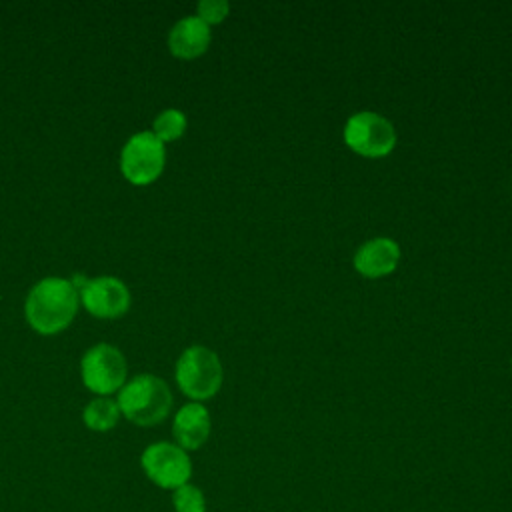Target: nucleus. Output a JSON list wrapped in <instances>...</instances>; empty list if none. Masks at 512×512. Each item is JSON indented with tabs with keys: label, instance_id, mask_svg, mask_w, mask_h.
Listing matches in <instances>:
<instances>
[{
	"label": "nucleus",
	"instance_id": "nucleus-12",
	"mask_svg": "<svg viewBox=\"0 0 512 512\" xmlns=\"http://www.w3.org/2000/svg\"><path fill=\"white\" fill-rule=\"evenodd\" d=\"M120 408H118V402L112 400L110 396H96L92 398L84 412H82V420L84 424L94 430V432H108L112 430L118 420H120Z\"/></svg>",
	"mask_w": 512,
	"mask_h": 512
},
{
	"label": "nucleus",
	"instance_id": "nucleus-7",
	"mask_svg": "<svg viewBox=\"0 0 512 512\" xmlns=\"http://www.w3.org/2000/svg\"><path fill=\"white\" fill-rule=\"evenodd\" d=\"M140 466L146 478L164 490H176L190 482L192 460L184 448L174 442H154L140 454Z\"/></svg>",
	"mask_w": 512,
	"mask_h": 512
},
{
	"label": "nucleus",
	"instance_id": "nucleus-15",
	"mask_svg": "<svg viewBox=\"0 0 512 512\" xmlns=\"http://www.w3.org/2000/svg\"><path fill=\"white\" fill-rule=\"evenodd\" d=\"M230 12V4L226 0H200L196 6V16L210 24H220Z\"/></svg>",
	"mask_w": 512,
	"mask_h": 512
},
{
	"label": "nucleus",
	"instance_id": "nucleus-9",
	"mask_svg": "<svg viewBox=\"0 0 512 512\" xmlns=\"http://www.w3.org/2000/svg\"><path fill=\"white\" fill-rule=\"evenodd\" d=\"M400 262V246L396 240L378 236L366 240L354 254V268L364 278H384L396 270Z\"/></svg>",
	"mask_w": 512,
	"mask_h": 512
},
{
	"label": "nucleus",
	"instance_id": "nucleus-8",
	"mask_svg": "<svg viewBox=\"0 0 512 512\" xmlns=\"http://www.w3.org/2000/svg\"><path fill=\"white\" fill-rule=\"evenodd\" d=\"M78 294L82 306L96 318H118L130 308V290L114 276L86 278Z\"/></svg>",
	"mask_w": 512,
	"mask_h": 512
},
{
	"label": "nucleus",
	"instance_id": "nucleus-5",
	"mask_svg": "<svg viewBox=\"0 0 512 512\" xmlns=\"http://www.w3.org/2000/svg\"><path fill=\"white\" fill-rule=\"evenodd\" d=\"M166 164L164 142L152 130L132 134L120 152V170L124 178L136 186L154 182Z\"/></svg>",
	"mask_w": 512,
	"mask_h": 512
},
{
	"label": "nucleus",
	"instance_id": "nucleus-14",
	"mask_svg": "<svg viewBox=\"0 0 512 512\" xmlns=\"http://www.w3.org/2000/svg\"><path fill=\"white\" fill-rule=\"evenodd\" d=\"M172 508L174 512H206L208 504L202 488L188 482L172 490Z\"/></svg>",
	"mask_w": 512,
	"mask_h": 512
},
{
	"label": "nucleus",
	"instance_id": "nucleus-1",
	"mask_svg": "<svg viewBox=\"0 0 512 512\" xmlns=\"http://www.w3.org/2000/svg\"><path fill=\"white\" fill-rule=\"evenodd\" d=\"M80 294L68 278L48 276L36 282L24 302L28 324L46 336H52L74 320L78 312Z\"/></svg>",
	"mask_w": 512,
	"mask_h": 512
},
{
	"label": "nucleus",
	"instance_id": "nucleus-6",
	"mask_svg": "<svg viewBox=\"0 0 512 512\" xmlns=\"http://www.w3.org/2000/svg\"><path fill=\"white\" fill-rule=\"evenodd\" d=\"M80 374L90 392L108 396L126 384L128 364L116 346L100 342L84 352L80 360Z\"/></svg>",
	"mask_w": 512,
	"mask_h": 512
},
{
	"label": "nucleus",
	"instance_id": "nucleus-3",
	"mask_svg": "<svg viewBox=\"0 0 512 512\" xmlns=\"http://www.w3.org/2000/svg\"><path fill=\"white\" fill-rule=\"evenodd\" d=\"M174 378L184 396H188L192 402H202L216 396L220 390L224 368L214 350L196 344L180 354Z\"/></svg>",
	"mask_w": 512,
	"mask_h": 512
},
{
	"label": "nucleus",
	"instance_id": "nucleus-16",
	"mask_svg": "<svg viewBox=\"0 0 512 512\" xmlns=\"http://www.w3.org/2000/svg\"><path fill=\"white\" fill-rule=\"evenodd\" d=\"M510 366H512V362H510Z\"/></svg>",
	"mask_w": 512,
	"mask_h": 512
},
{
	"label": "nucleus",
	"instance_id": "nucleus-4",
	"mask_svg": "<svg viewBox=\"0 0 512 512\" xmlns=\"http://www.w3.org/2000/svg\"><path fill=\"white\" fill-rule=\"evenodd\" d=\"M344 142L358 156L384 158L396 146V128L386 116L362 110L346 120Z\"/></svg>",
	"mask_w": 512,
	"mask_h": 512
},
{
	"label": "nucleus",
	"instance_id": "nucleus-11",
	"mask_svg": "<svg viewBox=\"0 0 512 512\" xmlns=\"http://www.w3.org/2000/svg\"><path fill=\"white\" fill-rule=\"evenodd\" d=\"M210 26L198 16L180 18L168 34V48L176 58L192 60L202 56L210 46Z\"/></svg>",
	"mask_w": 512,
	"mask_h": 512
},
{
	"label": "nucleus",
	"instance_id": "nucleus-10",
	"mask_svg": "<svg viewBox=\"0 0 512 512\" xmlns=\"http://www.w3.org/2000/svg\"><path fill=\"white\" fill-rule=\"evenodd\" d=\"M210 430H212L210 412L202 402H188L174 414V420H172L174 444H178L186 452L202 448L210 438Z\"/></svg>",
	"mask_w": 512,
	"mask_h": 512
},
{
	"label": "nucleus",
	"instance_id": "nucleus-13",
	"mask_svg": "<svg viewBox=\"0 0 512 512\" xmlns=\"http://www.w3.org/2000/svg\"><path fill=\"white\" fill-rule=\"evenodd\" d=\"M186 114L178 108H166L162 110L154 122H152V134L162 142L178 140L186 132Z\"/></svg>",
	"mask_w": 512,
	"mask_h": 512
},
{
	"label": "nucleus",
	"instance_id": "nucleus-2",
	"mask_svg": "<svg viewBox=\"0 0 512 512\" xmlns=\"http://www.w3.org/2000/svg\"><path fill=\"white\" fill-rule=\"evenodd\" d=\"M118 408L136 426H156L172 410L168 384L154 374H138L118 390Z\"/></svg>",
	"mask_w": 512,
	"mask_h": 512
}]
</instances>
